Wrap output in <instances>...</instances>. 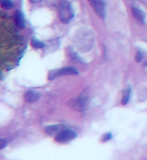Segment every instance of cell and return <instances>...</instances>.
I'll return each mask as SVG.
<instances>
[{"instance_id": "30bf717a", "label": "cell", "mask_w": 147, "mask_h": 160, "mask_svg": "<svg viewBox=\"0 0 147 160\" xmlns=\"http://www.w3.org/2000/svg\"><path fill=\"white\" fill-rule=\"evenodd\" d=\"M132 88L130 85L126 87L122 91V99L121 102L123 105H126L129 101V99L131 96Z\"/></svg>"}, {"instance_id": "277c9868", "label": "cell", "mask_w": 147, "mask_h": 160, "mask_svg": "<svg viewBox=\"0 0 147 160\" xmlns=\"http://www.w3.org/2000/svg\"><path fill=\"white\" fill-rule=\"evenodd\" d=\"M91 6L101 19H105L106 17V8L104 0H88Z\"/></svg>"}, {"instance_id": "5b68a950", "label": "cell", "mask_w": 147, "mask_h": 160, "mask_svg": "<svg viewBox=\"0 0 147 160\" xmlns=\"http://www.w3.org/2000/svg\"><path fill=\"white\" fill-rule=\"evenodd\" d=\"M77 134L75 131L71 130H65L55 136V141L59 143L68 142L76 138Z\"/></svg>"}, {"instance_id": "6da1fadb", "label": "cell", "mask_w": 147, "mask_h": 160, "mask_svg": "<svg viewBox=\"0 0 147 160\" xmlns=\"http://www.w3.org/2000/svg\"><path fill=\"white\" fill-rule=\"evenodd\" d=\"M67 106L71 108L78 112H83L86 110L87 107V96L84 95L78 98L69 100Z\"/></svg>"}, {"instance_id": "9a60e30c", "label": "cell", "mask_w": 147, "mask_h": 160, "mask_svg": "<svg viewBox=\"0 0 147 160\" xmlns=\"http://www.w3.org/2000/svg\"><path fill=\"white\" fill-rule=\"evenodd\" d=\"M7 141L4 139L0 138V150L3 149L7 146Z\"/></svg>"}, {"instance_id": "7c38bea8", "label": "cell", "mask_w": 147, "mask_h": 160, "mask_svg": "<svg viewBox=\"0 0 147 160\" xmlns=\"http://www.w3.org/2000/svg\"><path fill=\"white\" fill-rule=\"evenodd\" d=\"M0 4L1 7L5 9H10L13 7V2L11 0H0Z\"/></svg>"}, {"instance_id": "4fadbf2b", "label": "cell", "mask_w": 147, "mask_h": 160, "mask_svg": "<svg viewBox=\"0 0 147 160\" xmlns=\"http://www.w3.org/2000/svg\"><path fill=\"white\" fill-rule=\"evenodd\" d=\"M112 138H113V135H112L111 132L106 133L102 136V137L101 138V142L102 143L108 142V141L111 139Z\"/></svg>"}, {"instance_id": "8992f818", "label": "cell", "mask_w": 147, "mask_h": 160, "mask_svg": "<svg viewBox=\"0 0 147 160\" xmlns=\"http://www.w3.org/2000/svg\"><path fill=\"white\" fill-rule=\"evenodd\" d=\"M65 128L66 126L64 124H57L47 126L45 128V132L46 134L50 136H56L61 131L65 130Z\"/></svg>"}, {"instance_id": "52a82bcc", "label": "cell", "mask_w": 147, "mask_h": 160, "mask_svg": "<svg viewBox=\"0 0 147 160\" xmlns=\"http://www.w3.org/2000/svg\"><path fill=\"white\" fill-rule=\"evenodd\" d=\"M41 97L40 93L36 91L29 90L26 92L24 94L25 101L29 103H33L37 102Z\"/></svg>"}, {"instance_id": "3957f363", "label": "cell", "mask_w": 147, "mask_h": 160, "mask_svg": "<svg viewBox=\"0 0 147 160\" xmlns=\"http://www.w3.org/2000/svg\"><path fill=\"white\" fill-rule=\"evenodd\" d=\"M79 73L78 72L72 67H65L61 69L51 70L48 73V80H52L56 78L57 77L61 76H72L77 75Z\"/></svg>"}, {"instance_id": "7a4b0ae2", "label": "cell", "mask_w": 147, "mask_h": 160, "mask_svg": "<svg viewBox=\"0 0 147 160\" xmlns=\"http://www.w3.org/2000/svg\"><path fill=\"white\" fill-rule=\"evenodd\" d=\"M59 17L61 21L65 23H68L71 20L74 16V12L71 5L65 1L59 5Z\"/></svg>"}, {"instance_id": "2e32d148", "label": "cell", "mask_w": 147, "mask_h": 160, "mask_svg": "<svg viewBox=\"0 0 147 160\" xmlns=\"http://www.w3.org/2000/svg\"><path fill=\"white\" fill-rule=\"evenodd\" d=\"M66 0H54V2L56 3L57 5L59 6L60 4H61L62 2H63Z\"/></svg>"}, {"instance_id": "8fae6325", "label": "cell", "mask_w": 147, "mask_h": 160, "mask_svg": "<svg viewBox=\"0 0 147 160\" xmlns=\"http://www.w3.org/2000/svg\"><path fill=\"white\" fill-rule=\"evenodd\" d=\"M31 45L33 48H44L45 46L44 43L38 40L34 37H33L31 39Z\"/></svg>"}, {"instance_id": "5bb4252c", "label": "cell", "mask_w": 147, "mask_h": 160, "mask_svg": "<svg viewBox=\"0 0 147 160\" xmlns=\"http://www.w3.org/2000/svg\"><path fill=\"white\" fill-rule=\"evenodd\" d=\"M136 61L137 62H140L143 59V54L140 51H138L137 52L136 55Z\"/></svg>"}, {"instance_id": "e0dca14e", "label": "cell", "mask_w": 147, "mask_h": 160, "mask_svg": "<svg viewBox=\"0 0 147 160\" xmlns=\"http://www.w3.org/2000/svg\"><path fill=\"white\" fill-rule=\"evenodd\" d=\"M30 2H32V3H39L40 2H41L42 0H29Z\"/></svg>"}, {"instance_id": "9c48e42d", "label": "cell", "mask_w": 147, "mask_h": 160, "mask_svg": "<svg viewBox=\"0 0 147 160\" xmlns=\"http://www.w3.org/2000/svg\"><path fill=\"white\" fill-rule=\"evenodd\" d=\"M15 22L20 29H23L25 27V22L24 15L20 11H17L15 13Z\"/></svg>"}, {"instance_id": "ba28073f", "label": "cell", "mask_w": 147, "mask_h": 160, "mask_svg": "<svg viewBox=\"0 0 147 160\" xmlns=\"http://www.w3.org/2000/svg\"><path fill=\"white\" fill-rule=\"evenodd\" d=\"M132 12L134 18H136L138 22L141 24H145L146 17L144 12L142 9L135 7H132Z\"/></svg>"}]
</instances>
